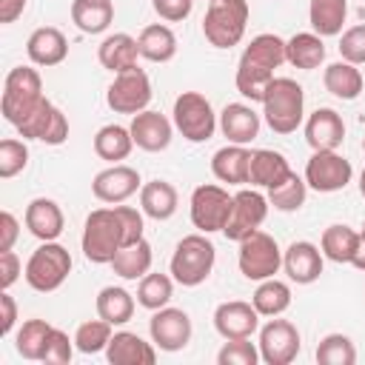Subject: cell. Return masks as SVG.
<instances>
[{
    "mask_svg": "<svg viewBox=\"0 0 365 365\" xmlns=\"http://www.w3.org/2000/svg\"><path fill=\"white\" fill-rule=\"evenodd\" d=\"M282 63H288L285 60V40L277 34H257L240 57L237 77H234L237 91L251 103H262V94H265L268 83L274 80V71Z\"/></svg>",
    "mask_w": 365,
    "mask_h": 365,
    "instance_id": "cell-1",
    "label": "cell"
},
{
    "mask_svg": "<svg viewBox=\"0 0 365 365\" xmlns=\"http://www.w3.org/2000/svg\"><path fill=\"white\" fill-rule=\"evenodd\" d=\"M262 117L274 134H291L305 117V91L291 77H274L262 94Z\"/></svg>",
    "mask_w": 365,
    "mask_h": 365,
    "instance_id": "cell-2",
    "label": "cell"
},
{
    "mask_svg": "<svg viewBox=\"0 0 365 365\" xmlns=\"http://www.w3.org/2000/svg\"><path fill=\"white\" fill-rule=\"evenodd\" d=\"M83 254L88 262L97 265H111L114 254L125 245V234H123V220L117 214V208H94L86 217L83 225Z\"/></svg>",
    "mask_w": 365,
    "mask_h": 365,
    "instance_id": "cell-3",
    "label": "cell"
},
{
    "mask_svg": "<svg viewBox=\"0 0 365 365\" xmlns=\"http://www.w3.org/2000/svg\"><path fill=\"white\" fill-rule=\"evenodd\" d=\"M214 259H217V248L208 240V234H202V231L188 234L177 242V248L171 254V277H174V282L185 285V288H197L211 277Z\"/></svg>",
    "mask_w": 365,
    "mask_h": 365,
    "instance_id": "cell-4",
    "label": "cell"
},
{
    "mask_svg": "<svg viewBox=\"0 0 365 365\" xmlns=\"http://www.w3.org/2000/svg\"><path fill=\"white\" fill-rule=\"evenodd\" d=\"M248 0H208L202 17V34L214 48H231L245 37Z\"/></svg>",
    "mask_w": 365,
    "mask_h": 365,
    "instance_id": "cell-5",
    "label": "cell"
},
{
    "mask_svg": "<svg viewBox=\"0 0 365 365\" xmlns=\"http://www.w3.org/2000/svg\"><path fill=\"white\" fill-rule=\"evenodd\" d=\"M43 100V80L40 71L31 66H14L6 80H3V97H0V111L3 117L17 125L37 103Z\"/></svg>",
    "mask_w": 365,
    "mask_h": 365,
    "instance_id": "cell-6",
    "label": "cell"
},
{
    "mask_svg": "<svg viewBox=\"0 0 365 365\" xmlns=\"http://www.w3.org/2000/svg\"><path fill=\"white\" fill-rule=\"evenodd\" d=\"M68 274H71V254L54 240L34 248L26 262V271H23L26 282L40 294L57 291L68 279Z\"/></svg>",
    "mask_w": 365,
    "mask_h": 365,
    "instance_id": "cell-7",
    "label": "cell"
},
{
    "mask_svg": "<svg viewBox=\"0 0 365 365\" xmlns=\"http://www.w3.org/2000/svg\"><path fill=\"white\" fill-rule=\"evenodd\" d=\"M174 128L188 140V143H205L214 137L220 120L211 108V100L200 91H182L174 100Z\"/></svg>",
    "mask_w": 365,
    "mask_h": 365,
    "instance_id": "cell-8",
    "label": "cell"
},
{
    "mask_svg": "<svg viewBox=\"0 0 365 365\" xmlns=\"http://www.w3.org/2000/svg\"><path fill=\"white\" fill-rule=\"evenodd\" d=\"M237 265H240V274L245 279H254V282H262L268 277H274L279 268H282V251L277 245V240L265 231H254L248 234L245 240H240V254H237Z\"/></svg>",
    "mask_w": 365,
    "mask_h": 365,
    "instance_id": "cell-9",
    "label": "cell"
},
{
    "mask_svg": "<svg viewBox=\"0 0 365 365\" xmlns=\"http://www.w3.org/2000/svg\"><path fill=\"white\" fill-rule=\"evenodd\" d=\"M234 208V194H228L222 185L202 182L191 191V222L202 234L222 231Z\"/></svg>",
    "mask_w": 365,
    "mask_h": 365,
    "instance_id": "cell-10",
    "label": "cell"
},
{
    "mask_svg": "<svg viewBox=\"0 0 365 365\" xmlns=\"http://www.w3.org/2000/svg\"><path fill=\"white\" fill-rule=\"evenodd\" d=\"M151 80H148V74L140 68V66H134V68H128V71H120V74H114V80H111V86L106 88V103H108V108L111 111H117V114H140V111H145L148 108V103H151Z\"/></svg>",
    "mask_w": 365,
    "mask_h": 365,
    "instance_id": "cell-11",
    "label": "cell"
},
{
    "mask_svg": "<svg viewBox=\"0 0 365 365\" xmlns=\"http://www.w3.org/2000/svg\"><path fill=\"white\" fill-rule=\"evenodd\" d=\"M14 128L23 140H40L46 145H63L68 140V120L48 97H43Z\"/></svg>",
    "mask_w": 365,
    "mask_h": 365,
    "instance_id": "cell-12",
    "label": "cell"
},
{
    "mask_svg": "<svg viewBox=\"0 0 365 365\" xmlns=\"http://www.w3.org/2000/svg\"><path fill=\"white\" fill-rule=\"evenodd\" d=\"M351 177H354V165L339 151H314L305 163V182L319 194L342 191L351 182Z\"/></svg>",
    "mask_w": 365,
    "mask_h": 365,
    "instance_id": "cell-13",
    "label": "cell"
},
{
    "mask_svg": "<svg viewBox=\"0 0 365 365\" xmlns=\"http://www.w3.org/2000/svg\"><path fill=\"white\" fill-rule=\"evenodd\" d=\"M257 345H259V359L265 365H288L297 359V354L302 348V336L294 322L274 317L259 328Z\"/></svg>",
    "mask_w": 365,
    "mask_h": 365,
    "instance_id": "cell-14",
    "label": "cell"
},
{
    "mask_svg": "<svg viewBox=\"0 0 365 365\" xmlns=\"http://www.w3.org/2000/svg\"><path fill=\"white\" fill-rule=\"evenodd\" d=\"M268 205H271L268 197H262L259 191H254V188H240V191L234 194V208H231V217H228L222 234H225L228 240H234V242L245 240L248 234H254V231L265 222Z\"/></svg>",
    "mask_w": 365,
    "mask_h": 365,
    "instance_id": "cell-15",
    "label": "cell"
},
{
    "mask_svg": "<svg viewBox=\"0 0 365 365\" xmlns=\"http://www.w3.org/2000/svg\"><path fill=\"white\" fill-rule=\"evenodd\" d=\"M148 331H151V342L160 348V351H182L188 342H191V317L182 311V308H157L154 317L148 319Z\"/></svg>",
    "mask_w": 365,
    "mask_h": 365,
    "instance_id": "cell-16",
    "label": "cell"
},
{
    "mask_svg": "<svg viewBox=\"0 0 365 365\" xmlns=\"http://www.w3.org/2000/svg\"><path fill=\"white\" fill-rule=\"evenodd\" d=\"M140 188H143L140 171L131 168V165H123V163H111L108 168H103V171L91 180L94 197H97L100 202H108V205L125 202V200L134 197Z\"/></svg>",
    "mask_w": 365,
    "mask_h": 365,
    "instance_id": "cell-17",
    "label": "cell"
},
{
    "mask_svg": "<svg viewBox=\"0 0 365 365\" xmlns=\"http://www.w3.org/2000/svg\"><path fill=\"white\" fill-rule=\"evenodd\" d=\"M214 328L222 339H245L259 328V311L254 308V302L242 299L220 302L214 311Z\"/></svg>",
    "mask_w": 365,
    "mask_h": 365,
    "instance_id": "cell-18",
    "label": "cell"
},
{
    "mask_svg": "<svg viewBox=\"0 0 365 365\" xmlns=\"http://www.w3.org/2000/svg\"><path fill=\"white\" fill-rule=\"evenodd\" d=\"M322 259H325L322 248H317L308 240H297L282 251V268H285L288 279L297 282V285L317 282L319 274H322Z\"/></svg>",
    "mask_w": 365,
    "mask_h": 365,
    "instance_id": "cell-19",
    "label": "cell"
},
{
    "mask_svg": "<svg viewBox=\"0 0 365 365\" xmlns=\"http://www.w3.org/2000/svg\"><path fill=\"white\" fill-rule=\"evenodd\" d=\"M131 137H134V145L143 148V151H165L168 143H171V134H174V123L160 114V111H140L131 117V125H128Z\"/></svg>",
    "mask_w": 365,
    "mask_h": 365,
    "instance_id": "cell-20",
    "label": "cell"
},
{
    "mask_svg": "<svg viewBox=\"0 0 365 365\" xmlns=\"http://www.w3.org/2000/svg\"><path fill=\"white\" fill-rule=\"evenodd\" d=\"M305 140L314 151H336L345 140V120L334 108H317L305 120Z\"/></svg>",
    "mask_w": 365,
    "mask_h": 365,
    "instance_id": "cell-21",
    "label": "cell"
},
{
    "mask_svg": "<svg viewBox=\"0 0 365 365\" xmlns=\"http://www.w3.org/2000/svg\"><path fill=\"white\" fill-rule=\"evenodd\" d=\"M26 54L34 66H60L68 57V40L54 26H40L26 40Z\"/></svg>",
    "mask_w": 365,
    "mask_h": 365,
    "instance_id": "cell-22",
    "label": "cell"
},
{
    "mask_svg": "<svg viewBox=\"0 0 365 365\" xmlns=\"http://www.w3.org/2000/svg\"><path fill=\"white\" fill-rule=\"evenodd\" d=\"M26 228L31 231V237H37L40 242H51L63 234V225H66V217H63V208L48 200V197H37L26 205Z\"/></svg>",
    "mask_w": 365,
    "mask_h": 365,
    "instance_id": "cell-23",
    "label": "cell"
},
{
    "mask_svg": "<svg viewBox=\"0 0 365 365\" xmlns=\"http://www.w3.org/2000/svg\"><path fill=\"white\" fill-rule=\"evenodd\" d=\"M220 131L228 143L248 145L259 134V114L248 103H228L220 111Z\"/></svg>",
    "mask_w": 365,
    "mask_h": 365,
    "instance_id": "cell-24",
    "label": "cell"
},
{
    "mask_svg": "<svg viewBox=\"0 0 365 365\" xmlns=\"http://www.w3.org/2000/svg\"><path fill=\"white\" fill-rule=\"evenodd\" d=\"M106 359L111 365H154L157 351L151 342H145L143 336H137L131 331H114L111 342L106 348Z\"/></svg>",
    "mask_w": 365,
    "mask_h": 365,
    "instance_id": "cell-25",
    "label": "cell"
},
{
    "mask_svg": "<svg viewBox=\"0 0 365 365\" xmlns=\"http://www.w3.org/2000/svg\"><path fill=\"white\" fill-rule=\"evenodd\" d=\"M248 168H251V151L245 145L228 143L214 151L211 157V171L220 182L228 185H245L248 182Z\"/></svg>",
    "mask_w": 365,
    "mask_h": 365,
    "instance_id": "cell-26",
    "label": "cell"
},
{
    "mask_svg": "<svg viewBox=\"0 0 365 365\" xmlns=\"http://www.w3.org/2000/svg\"><path fill=\"white\" fill-rule=\"evenodd\" d=\"M137 57H140V46H137V37L125 34V31H117V34H108L100 48H97V60L103 68H108L111 74H120V71H128L137 66Z\"/></svg>",
    "mask_w": 365,
    "mask_h": 365,
    "instance_id": "cell-27",
    "label": "cell"
},
{
    "mask_svg": "<svg viewBox=\"0 0 365 365\" xmlns=\"http://www.w3.org/2000/svg\"><path fill=\"white\" fill-rule=\"evenodd\" d=\"M288 174H291V165H288V160L279 151H274V148L251 151V168H248V182L251 185L268 191V188L279 185Z\"/></svg>",
    "mask_w": 365,
    "mask_h": 365,
    "instance_id": "cell-28",
    "label": "cell"
},
{
    "mask_svg": "<svg viewBox=\"0 0 365 365\" xmlns=\"http://www.w3.org/2000/svg\"><path fill=\"white\" fill-rule=\"evenodd\" d=\"M322 83H325V91L334 94L336 100H356L362 94V88H365V80H362L359 66H354L348 60H339V63L325 66Z\"/></svg>",
    "mask_w": 365,
    "mask_h": 365,
    "instance_id": "cell-29",
    "label": "cell"
},
{
    "mask_svg": "<svg viewBox=\"0 0 365 365\" xmlns=\"http://www.w3.org/2000/svg\"><path fill=\"white\" fill-rule=\"evenodd\" d=\"M140 208L145 217L163 222L171 220L177 211V188L168 180H151L140 188Z\"/></svg>",
    "mask_w": 365,
    "mask_h": 365,
    "instance_id": "cell-30",
    "label": "cell"
},
{
    "mask_svg": "<svg viewBox=\"0 0 365 365\" xmlns=\"http://www.w3.org/2000/svg\"><path fill=\"white\" fill-rule=\"evenodd\" d=\"M285 60L294 68H302V71L319 68L322 60H325V43H322V37L317 31H299V34H294L291 40H285Z\"/></svg>",
    "mask_w": 365,
    "mask_h": 365,
    "instance_id": "cell-31",
    "label": "cell"
},
{
    "mask_svg": "<svg viewBox=\"0 0 365 365\" xmlns=\"http://www.w3.org/2000/svg\"><path fill=\"white\" fill-rule=\"evenodd\" d=\"M137 46H140V57L151 63H168L177 54V34L165 23H151L140 31Z\"/></svg>",
    "mask_w": 365,
    "mask_h": 365,
    "instance_id": "cell-32",
    "label": "cell"
},
{
    "mask_svg": "<svg viewBox=\"0 0 365 365\" xmlns=\"http://www.w3.org/2000/svg\"><path fill=\"white\" fill-rule=\"evenodd\" d=\"M151 259H154L151 245H148L145 237H143V240H137V242H131V245H123V248L114 254L111 268H114V274L123 277V279H143V277L151 271Z\"/></svg>",
    "mask_w": 365,
    "mask_h": 365,
    "instance_id": "cell-33",
    "label": "cell"
},
{
    "mask_svg": "<svg viewBox=\"0 0 365 365\" xmlns=\"http://www.w3.org/2000/svg\"><path fill=\"white\" fill-rule=\"evenodd\" d=\"M71 20L83 34H100L114 20V3L111 0H74Z\"/></svg>",
    "mask_w": 365,
    "mask_h": 365,
    "instance_id": "cell-34",
    "label": "cell"
},
{
    "mask_svg": "<svg viewBox=\"0 0 365 365\" xmlns=\"http://www.w3.org/2000/svg\"><path fill=\"white\" fill-rule=\"evenodd\" d=\"M345 17H348V0H311L308 3V23L319 37L339 34Z\"/></svg>",
    "mask_w": 365,
    "mask_h": 365,
    "instance_id": "cell-35",
    "label": "cell"
},
{
    "mask_svg": "<svg viewBox=\"0 0 365 365\" xmlns=\"http://www.w3.org/2000/svg\"><path fill=\"white\" fill-rule=\"evenodd\" d=\"M251 302L259 311V317H279L291 308V285L277 277H268L257 285Z\"/></svg>",
    "mask_w": 365,
    "mask_h": 365,
    "instance_id": "cell-36",
    "label": "cell"
},
{
    "mask_svg": "<svg viewBox=\"0 0 365 365\" xmlns=\"http://www.w3.org/2000/svg\"><path fill=\"white\" fill-rule=\"evenodd\" d=\"M131 148H134V137H131V131L125 125L111 123V125H103L94 134V151H97L100 160L120 163V160H125L131 154Z\"/></svg>",
    "mask_w": 365,
    "mask_h": 365,
    "instance_id": "cell-37",
    "label": "cell"
},
{
    "mask_svg": "<svg viewBox=\"0 0 365 365\" xmlns=\"http://www.w3.org/2000/svg\"><path fill=\"white\" fill-rule=\"evenodd\" d=\"M97 317H103L111 325H125L134 317V297L120 288V285H108L97 294Z\"/></svg>",
    "mask_w": 365,
    "mask_h": 365,
    "instance_id": "cell-38",
    "label": "cell"
},
{
    "mask_svg": "<svg viewBox=\"0 0 365 365\" xmlns=\"http://www.w3.org/2000/svg\"><path fill=\"white\" fill-rule=\"evenodd\" d=\"M359 245V231L348 228V225H328L322 231V240H319V248L322 254L331 259V262H348L354 259V251Z\"/></svg>",
    "mask_w": 365,
    "mask_h": 365,
    "instance_id": "cell-39",
    "label": "cell"
},
{
    "mask_svg": "<svg viewBox=\"0 0 365 365\" xmlns=\"http://www.w3.org/2000/svg\"><path fill=\"white\" fill-rule=\"evenodd\" d=\"M51 322L46 319H26L14 336V348L23 359H43V351H46V342H48V334H51Z\"/></svg>",
    "mask_w": 365,
    "mask_h": 365,
    "instance_id": "cell-40",
    "label": "cell"
},
{
    "mask_svg": "<svg viewBox=\"0 0 365 365\" xmlns=\"http://www.w3.org/2000/svg\"><path fill=\"white\" fill-rule=\"evenodd\" d=\"M305 197H308V182L297 171H291L279 185L268 188V202L277 211H285V214L288 211H299L305 205Z\"/></svg>",
    "mask_w": 365,
    "mask_h": 365,
    "instance_id": "cell-41",
    "label": "cell"
},
{
    "mask_svg": "<svg viewBox=\"0 0 365 365\" xmlns=\"http://www.w3.org/2000/svg\"><path fill=\"white\" fill-rule=\"evenodd\" d=\"M174 297V277L168 274H145L137 285V302L148 311H157V308H165Z\"/></svg>",
    "mask_w": 365,
    "mask_h": 365,
    "instance_id": "cell-42",
    "label": "cell"
},
{
    "mask_svg": "<svg viewBox=\"0 0 365 365\" xmlns=\"http://www.w3.org/2000/svg\"><path fill=\"white\" fill-rule=\"evenodd\" d=\"M111 328H114V325L106 322L103 317L77 325V331H74V345H77V351H80V354H100V351H106L108 342H111Z\"/></svg>",
    "mask_w": 365,
    "mask_h": 365,
    "instance_id": "cell-43",
    "label": "cell"
},
{
    "mask_svg": "<svg viewBox=\"0 0 365 365\" xmlns=\"http://www.w3.org/2000/svg\"><path fill=\"white\" fill-rule=\"evenodd\" d=\"M317 362L319 365H354L356 362V348L351 336L345 334H328L317 345Z\"/></svg>",
    "mask_w": 365,
    "mask_h": 365,
    "instance_id": "cell-44",
    "label": "cell"
},
{
    "mask_svg": "<svg viewBox=\"0 0 365 365\" xmlns=\"http://www.w3.org/2000/svg\"><path fill=\"white\" fill-rule=\"evenodd\" d=\"M26 165H29V145H26L23 140L6 137V140L0 143V177H3V180H11V177H17Z\"/></svg>",
    "mask_w": 365,
    "mask_h": 365,
    "instance_id": "cell-45",
    "label": "cell"
},
{
    "mask_svg": "<svg viewBox=\"0 0 365 365\" xmlns=\"http://www.w3.org/2000/svg\"><path fill=\"white\" fill-rule=\"evenodd\" d=\"M248 339L251 336H245V339H225V345L217 354V362L220 365H257L259 362V345H254Z\"/></svg>",
    "mask_w": 365,
    "mask_h": 365,
    "instance_id": "cell-46",
    "label": "cell"
},
{
    "mask_svg": "<svg viewBox=\"0 0 365 365\" xmlns=\"http://www.w3.org/2000/svg\"><path fill=\"white\" fill-rule=\"evenodd\" d=\"M71 342H74V339H68V334H66V331L51 328V334H48V342H46V351H43V359H40V362H48V365H66V362H71L74 348H77V345H71Z\"/></svg>",
    "mask_w": 365,
    "mask_h": 365,
    "instance_id": "cell-47",
    "label": "cell"
},
{
    "mask_svg": "<svg viewBox=\"0 0 365 365\" xmlns=\"http://www.w3.org/2000/svg\"><path fill=\"white\" fill-rule=\"evenodd\" d=\"M339 54H342V60H348L354 66H365V23L351 26V29L342 31Z\"/></svg>",
    "mask_w": 365,
    "mask_h": 365,
    "instance_id": "cell-48",
    "label": "cell"
},
{
    "mask_svg": "<svg viewBox=\"0 0 365 365\" xmlns=\"http://www.w3.org/2000/svg\"><path fill=\"white\" fill-rule=\"evenodd\" d=\"M114 208H117V214H120V220H123L125 245L143 240V228H145V222H143V211H137V208H131V205H120V202H117Z\"/></svg>",
    "mask_w": 365,
    "mask_h": 365,
    "instance_id": "cell-49",
    "label": "cell"
},
{
    "mask_svg": "<svg viewBox=\"0 0 365 365\" xmlns=\"http://www.w3.org/2000/svg\"><path fill=\"white\" fill-rule=\"evenodd\" d=\"M151 6H154V11H157L163 20L180 23V20H185V17L191 14L194 0H151Z\"/></svg>",
    "mask_w": 365,
    "mask_h": 365,
    "instance_id": "cell-50",
    "label": "cell"
},
{
    "mask_svg": "<svg viewBox=\"0 0 365 365\" xmlns=\"http://www.w3.org/2000/svg\"><path fill=\"white\" fill-rule=\"evenodd\" d=\"M20 274H23V265H20L17 254L14 251H0V288L9 291L20 279Z\"/></svg>",
    "mask_w": 365,
    "mask_h": 365,
    "instance_id": "cell-51",
    "label": "cell"
},
{
    "mask_svg": "<svg viewBox=\"0 0 365 365\" xmlns=\"http://www.w3.org/2000/svg\"><path fill=\"white\" fill-rule=\"evenodd\" d=\"M17 322V302L9 291H0V336H9Z\"/></svg>",
    "mask_w": 365,
    "mask_h": 365,
    "instance_id": "cell-52",
    "label": "cell"
},
{
    "mask_svg": "<svg viewBox=\"0 0 365 365\" xmlns=\"http://www.w3.org/2000/svg\"><path fill=\"white\" fill-rule=\"evenodd\" d=\"M0 251H11L14 242H17V234H20V222L11 211H3L0 214Z\"/></svg>",
    "mask_w": 365,
    "mask_h": 365,
    "instance_id": "cell-53",
    "label": "cell"
},
{
    "mask_svg": "<svg viewBox=\"0 0 365 365\" xmlns=\"http://www.w3.org/2000/svg\"><path fill=\"white\" fill-rule=\"evenodd\" d=\"M29 0H0V23H14L26 11Z\"/></svg>",
    "mask_w": 365,
    "mask_h": 365,
    "instance_id": "cell-54",
    "label": "cell"
},
{
    "mask_svg": "<svg viewBox=\"0 0 365 365\" xmlns=\"http://www.w3.org/2000/svg\"><path fill=\"white\" fill-rule=\"evenodd\" d=\"M351 265L359 268V271H365V237H362V234H359V245H356V251H354Z\"/></svg>",
    "mask_w": 365,
    "mask_h": 365,
    "instance_id": "cell-55",
    "label": "cell"
},
{
    "mask_svg": "<svg viewBox=\"0 0 365 365\" xmlns=\"http://www.w3.org/2000/svg\"><path fill=\"white\" fill-rule=\"evenodd\" d=\"M359 194L365 197V168H362V174H359Z\"/></svg>",
    "mask_w": 365,
    "mask_h": 365,
    "instance_id": "cell-56",
    "label": "cell"
},
{
    "mask_svg": "<svg viewBox=\"0 0 365 365\" xmlns=\"http://www.w3.org/2000/svg\"><path fill=\"white\" fill-rule=\"evenodd\" d=\"M359 234H362V237H365V222H362V231H359Z\"/></svg>",
    "mask_w": 365,
    "mask_h": 365,
    "instance_id": "cell-57",
    "label": "cell"
},
{
    "mask_svg": "<svg viewBox=\"0 0 365 365\" xmlns=\"http://www.w3.org/2000/svg\"><path fill=\"white\" fill-rule=\"evenodd\" d=\"M362 151H365V137H362Z\"/></svg>",
    "mask_w": 365,
    "mask_h": 365,
    "instance_id": "cell-58",
    "label": "cell"
}]
</instances>
